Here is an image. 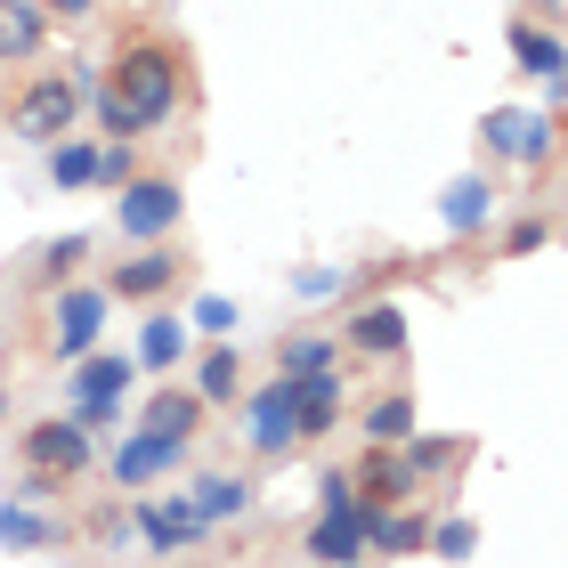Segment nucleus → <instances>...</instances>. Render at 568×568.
Wrapping results in <instances>:
<instances>
[{
    "label": "nucleus",
    "instance_id": "obj_1",
    "mask_svg": "<svg viewBox=\"0 0 568 568\" xmlns=\"http://www.w3.org/2000/svg\"><path fill=\"white\" fill-rule=\"evenodd\" d=\"M98 98H114L122 114H131V131H163V122L195 98V65H187V49H179L171 33H146V41H122L114 49V65H106V90Z\"/></svg>",
    "mask_w": 568,
    "mask_h": 568
},
{
    "label": "nucleus",
    "instance_id": "obj_2",
    "mask_svg": "<svg viewBox=\"0 0 568 568\" xmlns=\"http://www.w3.org/2000/svg\"><path fill=\"white\" fill-rule=\"evenodd\" d=\"M17 455H24V479H17L24 504H33V496H58V487H73V479L98 471V438L73 423V415H41L33 430L17 438Z\"/></svg>",
    "mask_w": 568,
    "mask_h": 568
},
{
    "label": "nucleus",
    "instance_id": "obj_3",
    "mask_svg": "<svg viewBox=\"0 0 568 568\" xmlns=\"http://www.w3.org/2000/svg\"><path fill=\"white\" fill-rule=\"evenodd\" d=\"M82 106H90V73H41V82H24L9 98V131L33 146H58V139H73Z\"/></svg>",
    "mask_w": 568,
    "mask_h": 568
},
{
    "label": "nucleus",
    "instance_id": "obj_4",
    "mask_svg": "<svg viewBox=\"0 0 568 568\" xmlns=\"http://www.w3.org/2000/svg\"><path fill=\"white\" fill-rule=\"evenodd\" d=\"M106 317H114V293L98 276H73L49 293V357L58 366H82V357L106 342Z\"/></svg>",
    "mask_w": 568,
    "mask_h": 568
},
{
    "label": "nucleus",
    "instance_id": "obj_5",
    "mask_svg": "<svg viewBox=\"0 0 568 568\" xmlns=\"http://www.w3.org/2000/svg\"><path fill=\"white\" fill-rule=\"evenodd\" d=\"M131 382H139L131 349H90L82 366H73V423H82L90 438L114 430L122 415H131Z\"/></svg>",
    "mask_w": 568,
    "mask_h": 568
},
{
    "label": "nucleus",
    "instance_id": "obj_6",
    "mask_svg": "<svg viewBox=\"0 0 568 568\" xmlns=\"http://www.w3.org/2000/svg\"><path fill=\"white\" fill-rule=\"evenodd\" d=\"M179 220H187V187L171 171H139L131 187H114V227L131 244H171Z\"/></svg>",
    "mask_w": 568,
    "mask_h": 568
},
{
    "label": "nucleus",
    "instance_id": "obj_7",
    "mask_svg": "<svg viewBox=\"0 0 568 568\" xmlns=\"http://www.w3.org/2000/svg\"><path fill=\"white\" fill-rule=\"evenodd\" d=\"M479 146H487V154H504V163H520V171H545L552 154H560V131H552V114L487 106V114H479Z\"/></svg>",
    "mask_w": 568,
    "mask_h": 568
},
{
    "label": "nucleus",
    "instance_id": "obj_8",
    "mask_svg": "<svg viewBox=\"0 0 568 568\" xmlns=\"http://www.w3.org/2000/svg\"><path fill=\"white\" fill-rule=\"evenodd\" d=\"M179 463H187V438H163V430H146V423H131L114 438V455H106V479L122 487V496H146L154 479H171Z\"/></svg>",
    "mask_w": 568,
    "mask_h": 568
},
{
    "label": "nucleus",
    "instance_id": "obj_9",
    "mask_svg": "<svg viewBox=\"0 0 568 568\" xmlns=\"http://www.w3.org/2000/svg\"><path fill=\"white\" fill-rule=\"evenodd\" d=\"M374 520H382V511H366V504H333V511H317V520L301 528V552L317 568H366Z\"/></svg>",
    "mask_w": 568,
    "mask_h": 568
},
{
    "label": "nucleus",
    "instance_id": "obj_10",
    "mask_svg": "<svg viewBox=\"0 0 568 568\" xmlns=\"http://www.w3.org/2000/svg\"><path fill=\"white\" fill-rule=\"evenodd\" d=\"M236 430H244V447L252 455H293L301 447V430H293V382H261V390H244L236 398Z\"/></svg>",
    "mask_w": 568,
    "mask_h": 568
},
{
    "label": "nucleus",
    "instance_id": "obj_11",
    "mask_svg": "<svg viewBox=\"0 0 568 568\" xmlns=\"http://www.w3.org/2000/svg\"><path fill=\"white\" fill-rule=\"evenodd\" d=\"M511 65H520L536 90H545V106L568 114V41H560V24L520 17V24H511Z\"/></svg>",
    "mask_w": 568,
    "mask_h": 568
},
{
    "label": "nucleus",
    "instance_id": "obj_12",
    "mask_svg": "<svg viewBox=\"0 0 568 568\" xmlns=\"http://www.w3.org/2000/svg\"><path fill=\"white\" fill-rule=\"evenodd\" d=\"M98 284H106L114 301H139V308H154L163 293H179V284H187V261H179V244H139L131 261H114Z\"/></svg>",
    "mask_w": 568,
    "mask_h": 568
},
{
    "label": "nucleus",
    "instance_id": "obj_13",
    "mask_svg": "<svg viewBox=\"0 0 568 568\" xmlns=\"http://www.w3.org/2000/svg\"><path fill=\"white\" fill-rule=\"evenodd\" d=\"M131 528H139V545L163 552V560L195 552L203 536H212V528H203V511H195L187 496H139V504H131Z\"/></svg>",
    "mask_w": 568,
    "mask_h": 568
},
{
    "label": "nucleus",
    "instance_id": "obj_14",
    "mask_svg": "<svg viewBox=\"0 0 568 568\" xmlns=\"http://www.w3.org/2000/svg\"><path fill=\"white\" fill-rule=\"evenodd\" d=\"M187 357H195V325L179 317V308H163V301H154V308H146V325H139V349H131V366L171 382L179 366H187Z\"/></svg>",
    "mask_w": 568,
    "mask_h": 568
},
{
    "label": "nucleus",
    "instance_id": "obj_15",
    "mask_svg": "<svg viewBox=\"0 0 568 568\" xmlns=\"http://www.w3.org/2000/svg\"><path fill=\"white\" fill-rule=\"evenodd\" d=\"M406 308L398 301H357V317H349V342L342 349H366L374 366H406Z\"/></svg>",
    "mask_w": 568,
    "mask_h": 568
},
{
    "label": "nucleus",
    "instance_id": "obj_16",
    "mask_svg": "<svg viewBox=\"0 0 568 568\" xmlns=\"http://www.w3.org/2000/svg\"><path fill=\"white\" fill-rule=\"evenodd\" d=\"M438 220H447V236H487L496 227V179L487 171H463L438 187Z\"/></svg>",
    "mask_w": 568,
    "mask_h": 568
},
{
    "label": "nucleus",
    "instance_id": "obj_17",
    "mask_svg": "<svg viewBox=\"0 0 568 568\" xmlns=\"http://www.w3.org/2000/svg\"><path fill=\"white\" fill-rule=\"evenodd\" d=\"M187 390L212 406V415H236V398H244V349H236V342H203Z\"/></svg>",
    "mask_w": 568,
    "mask_h": 568
},
{
    "label": "nucleus",
    "instance_id": "obj_18",
    "mask_svg": "<svg viewBox=\"0 0 568 568\" xmlns=\"http://www.w3.org/2000/svg\"><path fill=\"white\" fill-rule=\"evenodd\" d=\"M342 374H308V382H293V430H301V447H317V438H333L342 430Z\"/></svg>",
    "mask_w": 568,
    "mask_h": 568
},
{
    "label": "nucleus",
    "instance_id": "obj_19",
    "mask_svg": "<svg viewBox=\"0 0 568 568\" xmlns=\"http://www.w3.org/2000/svg\"><path fill=\"white\" fill-rule=\"evenodd\" d=\"M139 423H146V430H163V438H187V447H195V430L212 423V406H203L187 382H163V390L139 406Z\"/></svg>",
    "mask_w": 568,
    "mask_h": 568
},
{
    "label": "nucleus",
    "instance_id": "obj_20",
    "mask_svg": "<svg viewBox=\"0 0 568 568\" xmlns=\"http://www.w3.org/2000/svg\"><path fill=\"white\" fill-rule=\"evenodd\" d=\"M187 504L203 511V528H227V520H244V511H252V479L244 471H195L187 479Z\"/></svg>",
    "mask_w": 568,
    "mask_h": 568
},
{
    "label": "nucleus",
    "instance_id": "obj_21",
    "mask_svg": "<svg viewBox=\"0 0 568 568\" xmlns=\"http://www.w3.org/2000/svg\"><path fill=\"white\" fill-rule=\"evenodd\" d=\"M357 471V504L366 511H398V504H415V479L398 471V455L390 447H366V463H349Z\"/></svg>",
    "mask_w": 568,
    "mask_h": 568
},
{
    "label": "nucleus",
    "instance_id": "obj_22",
    "mask_svg": "<svg viewBox=\"0 0 568 568\" xmlns=\"http://www.w3.org/2000/svg\"><path fill=\"white\" fill-rule=\"evenodd\" d=\"M366 552H374V560H415V552H430V511H423V504L382 511L374 536H366Z\"/></svg>",
    "mask_w": 568,
    "mask_h": 568
},
{
    "label": "nucleus",
    "instance_id": "obj_23",
    "mask_svg": "<svg viewBox=\"0 0 568 568\" xmlns=\"http://www.w3.org/2000/svg\"><path fill=\"white\" fill-rule=\"evenodd\" d=\"M58 33V24L41 17V0H0V65H24L41 58V41Z\"/></svg>",
    "mask_w": 568,
    "mask_h": 568
},
{
    "label": "nucleus",
    "instance_id": "obj_24",
    "mask_svg": "<svg viewBox=\"0 0 568 568\" xmlns=\"http://www.w3.org/2000/svg\"><path fill=\"white\" fill-rule=\"evenodd\" d=\"M390 455H398V471L423 487V479H447V471H455V463L471 455V447H463V438H438V430H415V438H398Z\"/></svg>",
    "mask_w": 568,
    "mask_h": 568
},
{
    "label": "nucleus",
    "instance_id": "obj_25",
    "mask_svg": "<svg viewBox=\"0 0 568 568\" xmlns=\"http://www.w3.org/2000/svg\"><path fill=\"white\" fill-rule=\"evenodd\" d=\"M357 430H366V447H398V438H415V430H423V415H415V390H382V398H366Z\"/></svg>",
    "mask_w": 568,
    "mask_h": 568
},
{
    "label": "nucleus",
    "instance_id": "obj_26",
    "mask_svg": "<svg viewBox=\"0 0 568 568\" xmlns=\"http://www.w3.org/2000/svg\"><path fill=\"white\" fill-rule=\"evenodd\" d=\"M0 545H9V552H49V545H65V528L49 520L41 504L9 496V504H0Z\"/></svg>",
    "mask_w": 568,
    "mask_h": 568
},
{
    "label": "nucleus",
    "instance_id": "obj_27",
    "mask_svg": "<svg viewBox=\"0 0 568 568\" xmlns=\"http://www.w3.org/2000/svg\"><path fill=\"white\" fill-rule=\"evenodd\" d=\"M98 154H106V139H58L49 146V179H58L65 195H90L98 187Z\"/></svg>",
    "mask_w": 568,
    "mask_h": 568
},
{
    "label": "nucleus",
    "instance_id": "obj_28",
    "mask_svg": "<svg viewBox=\"0 0 568 568\" xmlns=\"http://www.w3.org/2000/svg\"><path fill=\"white\" fill-rule=\"evenodd\" d=\"M276 374H284V382H308V374H342V342H325V333H293V342L276 349Z\"/></svg>",
    "mask_w": 568,
    "mask_h": 568
},
{
    "label": "nucleus",
    "instance_id": "obj_29",
    "mask_svg": "<svg viewBox=\"0 0 568 568\" xmlns=\"http://www.w3.org/2000/svg\"><path fill=\"white\" fill-rule=\"evenodd\" d=\"M471 552H479V528L463 520V511H438V520H430V560H447V568H463Z\"/></svg>",
    "mask_w": 568,
    "mask_h": 568
},
{
    "label": "nucleus",
    "instance_id": "obj_30",
    "mask_svg": "<svg viewBox=\"0 0 568 568\" xmlns=\"http://www.w3.org/2000/svg\"><path fill=\"white\" fill-rule=\"evenodd\" d=\"M187 325L203 333V342H236V301H227V293H195V308H187Z\"/></svg>",
    "mask_w": 568,
    "mask_h": 568
},
{
    "label": "nucleus",
    "instance_id": "obj_31",
    "mask_svg": "<svg viewBox=\"0 0 568 568\" xmlns=\"http://www.w3.org/2000/svg\"><path fill=\"white\" fill-rule=\"evenodd\" d=\"M82 261H90V236H58V244L41 252V284L58 293V284H73V268H82Z\"/></svg>",
    "mask_w": 568,
    "mask_h": 568
},
{
    "label": "nucleus",
    "instance_id": "obj_32",
    "mask_svg": "<svg viewBox=\"0 0 568 568\" xmlns=\"http://www.w3.org/2000/svg\"><path fill=\"white\" fill-rule=\"evenodd\" d=\"M545 244H552V220L545 212H520L504 227V261H528V252H545Z\"/></svg>",
    "mask_w": 568,
    "mask_h": 568
},
{
    "label": "nucleus",
    "instance_id": "obj_33",
    "mask_svg": "<svg viewBox=\"0 0 568 568\" xmlns=\"http://www.w3.org/2000/svg\"><path fill=\"white\" fill-rule=\"evenodd\" d=\"M131 179H139V154L122 146V139H106V154H98V187L114 195V187H131Z\"/></svg>",
    "mask_w": 568,
    "mask_h": 568
},
{
    "label": "nucleus",
    "instance_id": "obj_34",
    "mask_svg": "<svg viewBox=\"0 0 568 568\" xmlns=\"http://www.w3.org/2000/svg\"><path fill=\"white\" fill-rule=\"evenodd\" d=\"M342 268H293V301H333V293H342Z\"/></svg>",
    "mask_w": 568,
    "mask_h": 568
},
{
    "label": "nucleus",
    "instance_id": "obj_35",
    "mask_svg": "<svg viewBox=\"0 0 568 568\" xmlns=\"http://www.w3.org/2000/svg\"><path fill=\"white\" fill-rule=\"evenodd\" d=\"M41 17H49V24H65V33H73V24H90V17H98V0H41Z\"/></svg>",
    "mask_w": 568,
    "mask_h": 568
},
{
    "label": "nucleus",
    "instance_id": "obj_36",
    "mask_svg": "<svg viewBox=\"0 0 568 568\" xmlns=\"http://www.w3.org/2000/svg\"><path fill=\"white\" fill-rule=\"evenodd\" d=\"M552 9H560V0H528V17H552Z\"/></svg>",
    "mask_w": 568,
    "mask_h": 568
},
{
    "label": "nucleus",
    "instance_id": "obj_37",
    "mask_svg": "<svg viewBox=\"0 0 568 568\" xmlns=\"http://www.w3.org/2000/svg\"><path fill=\"white\" fill-rule=\"evenodd\" d=\"M0 415H9V374H0Z\"/></svg>",
    "mask_w": 568,
    "mask_h": 568
}]
</instances>
